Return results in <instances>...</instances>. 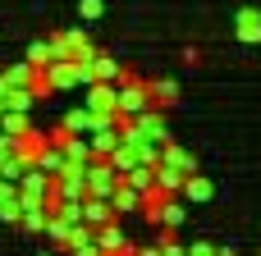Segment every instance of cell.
<instances>
[{"mask_svg":"<svg viewBox=\"0 0 261 256\" xmlns=\"http://www.w3.org/2000/svg\"><path fill=\"white\" fill-rule=\"evenodd\" d=\"M0 124H5V133L9 137H23L32 124H28V110H0Z\"/></svg>","mask_w":261,"mask_h":256,"instance_id":"cell-8","label":"cell"},{"mask_svg":"<svg viewBox=\"0 0 261 256\" xmlns=\"http://www.w3.org/2000/svg\"><path fill=\"white\" fill-rule=\"evenodd\" d=\"M147 87V105L151 110H170L174 101H179V82L174 78H161V82H142Z\"/></svg>","mask_w":261,"mask_h":256,"instance_id":"cell-3","label":"cell"},{"mask_svg":"<svg viewBox=\"0 0 261 256\" xmlns=\"http://www.w3.org/2000/svg\"><path fill=\"white\" fill-rule=\"evenodd\" d=\"M92 243H96V252H133V247L124 243V234L115 229V220L96 224V229H92Z\"/></svg>","mask_w":261,"mask_h":256,"instance_id":"cell-4","label":"cell"},{"mask_svg":"<svg viewBox=\"0 0 261 256\" xmlns=\"http://www.w3.org/2000/svg\"><path fill=\"white\" fill-rule=\"evenodd\" d=\"M46 78H50V87L60 92V87H87V78H83V64H73V60H50L46 64Z\"/></svg>","mask_w":261,"mask_h":256,"instance_id":"cell-1","label":"cell"},{"mask_svg":"<svg viewBox=\"0 0 261 256\" xmlns=\"http://www.w3.org/2000/svg\"><path fill=\"white\" fill-rule=\"evenodd\" d=\"M156 247H161V252H184V243H179V234H174L170 224H161V234H156Z\"/></svg>","mask_w":261,"mask_h":256,"instance_id":"cell-11","label":"cell"},{"mask_svg":"<svg viewBox=\"0 0 261 256\" xmlns=\"http://www.w3.org/2000/svg\"><path fill=\"white\" fill-rule=\"evenodd\" d=\"M87 110H92L96 119H110V115L119 110V101H115V82H87Z\"/></svg>","mask_w":261,"mask_h":256,"instance_id":"cell-2","label":"cell"},{"mask_svg":"<svg viewBox=\"0 0 261 256\" xmlns=\"http://www.w3.org/2000/svg\"><path fill=\"white\" fill-rule=\"evenodd\" d=\"M96 124H106V119H96L87 105H83V110H69V115H64V128H69V133H92Z\"/></svg>","mask_w":261,"mask_h":256,"instance_id":"cell-7","label":"cell"},{"mask_svg":"<svg viewBox=\"0 0 261 256\" xmlns=\"http://www.w3.org/2000/svg\"><path fill=\"white\" fill-rule=\"evenodd\" d=\"M50 60H55V46H50V41H37V46H28V64H32V69H46Z\"/></svg>","mask_w":261,"mask_h":256,"instance_id":"cell-9","label":"cell"},{"mask_svg":"<svg viewBox=\"0 0 261 256\" xmlns=\"http://www.w3.org/2000/svg\"><path fill=\"white\" fill-rule=\"evenodd\" d=\"M179 192H184V202H211V197H216V183H211V179H202V174L193 169V174H184Z\"/></svg>","mask_w":261,"mask_h":256,"instance_id":"cell-5","label":"cell"},{"mask_svg":"<svg viewBox=\"0 0 261 256\" xmlns=\"http://www.w3.org/2000/svg\"><path fill=\"white\" fill-rule=\"evenodd\" d=\"M239 41H261V14L257 9H239Z\"/></svg>","mask_w":261,"mask_h":256,"instance_id":"cell-6","label":"cell"},{"mask_svg":"<svg viewBox=\"0 0 261 256\" xmlns=\"http://www.w3.org/2000/svg\"><path fill=\"white\" fill-rule=\"evenodd\" d=\"M78 14H83V23H92V18H101V14H106V5H101V0H83V5H78Z\"/></svg>","mask_w":261,"mask_h":256,"instance_id":"cell-12","label":"cell"},{"mask_svg":"<svg viewBox=\"0 0 261 256\" xmlns=\"http://www.w3.org/2000/svg\"><path fill=\"white\" fill-rule=\"evenodd\" d=\"M156 224H170V229H179V224H184V206H179V202H165Z\"/></svg>","mask_w":261,"mask_h":256,"instance_id":"cell-10","label":"cell"}]
</instances>
